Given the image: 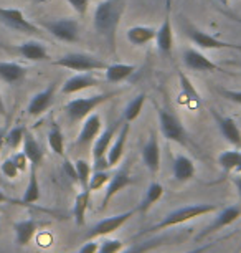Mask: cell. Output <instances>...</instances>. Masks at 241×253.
<instances>
[{"instance_id": "obj_13", "label": "cell", "mask_w": 241, "mask_h": 253, "mask_svg": "<svg viewBox=\"0 0 241 253\" xmlns=\"http://www.w3.org/2000/svg\"><path fill=\"white\" fill-rule=\"evenodd\" d=\"M211 114H213V119L216 121V126H218L223 139L235 149H241V129L235 119L230 116H221L215 109H211Z\"/></svg>"}, {"instance_id": "obj_32", "label": "cell", "mask_w": 241, "mask_h": 253, "mask_svg": "<svg viewBox=\"0 0 241 253\" xmlns=\"http://www.w3.org/2000/svg\"><path fill=\"white\" fill-rule=\"evenodd\" d=\"M48 146L56 156L65 157V137L63 132H61V127L56 123L51 124L48 131Z\"/></svg>"}, {"instance_id": "obj_14", "label": "cell", "mask_w": 241, "mask_h": 253, "mask_svg": "<svg viewBox=\"0 0 241 253\" xmlns=\"http://www.w3.org/2000/svg\"><path fill=\"white\" fill-rule=\"evenodd\" d=\"M183 65L188 70L193 71H205V73H213V71H223L218 65L213 63L208 56H205L200 50L195 48H185L182 53Z\"/></svg>"}, {"instance_id": "obj_46", "label": "cell", "mask_w": 241, "mask_h": 253, "mask_svg": "<svg viewBox=\"0 0 241 253\" xmlns=\"http://www.w3.org/2000/svg\"><path fill=\"white\" fill-rule=\"evenodd\" d=\"M98 245H99L98 242L89 240V242L84 243V245H83L81 248H79V250H78L76 253H96V250H98Z\"/></svg>"}, {"instance_id": "obj_54", "label": "cell", "mask_w": 241, "mask_h": 253, "mask_svg": "<svg viewBox=\"0 0 241 253\" xmlns=\"http://www.w3.org/2000/svg\"><path fill=\"white\" fill-rule=\"evenodd\" d=\"M3 185V177H2V172H0V187Z\"/></svg>"}, {"instance_id": "obj_43", "label": "cell", "mask_w": 241, "mask_h": 253, "mask_svg": "<svg viewBox=\"0 0 241 253\" xmlns=\"http://www.w3.org/2000/svg\"><path fill=\"white\" fill-rule=\"evenodd\" d=\"M63 170H65V174L68 175L69 180H71L73 184H78V174H76V167H74V162H69L68 159H65Z\"/></svg>"}, {"instance_id": "obj_18", "label": "cell", "mask_w": 241, "mask_h": 253, "mask_svg": "<svg viewBox=\"0 0 241 253\" xmlns=\"http://www.w3.org/2000/svg\"><path fill=\"white\" fill-rule=\"evenodd\" d=\"M142 162L150 174H157L160 169V146L157 134L152 131L142 147Z\"/></svg>"}, {"instance_id": "obj_49", "label": "cell", "mask_w": 241, "mask_h": 253, "mask_svg": "<svg viewBox=\"0 0 241 253\" xmlns=\"http://www.w3.org/2000/svg\"><path fill=\"white\" fill-rule=\"evenodd\" d=\"M231 180H233V184H235V187H236V192H238V197L241 200V174L240 175H233Z\"/></svg>"}, {"instance_id": "obj_17", "label": "cell", "mask_w": 241, "mask_h": 253, "mask_svg": "<svg viewBox=\"0 0 241 253\" xmlns=\"http://www.w3.org/2000/svg\"><path fill=\"white\" fill-rule=\"evenodd\" d=\"M122 123H124V124H121L119 132L116 134L114 141L111 142L109 149H107V152H106L107 162H109V166H111V167H116V166L121 162L122 156H124V149H126L127 137H129L131 123H126V121H122Z\"/></svg>"}, {"instance_id": "obj_39", "label": "cell", "mask_w": 241, "mask_h": 253, "mask_svg": "<svg viewBox=\"0 0 241 253\" xmlns=\"http://www.w3.org/2000/svg\"><path fill=\"white\" fill-rule=\"evenodd\" d=\"M124 248V243L117 238H104L103 242H99L96 253H119Z\"/></svg>"}, {"instance_id": "obj_47", "label": "cell", "mask_w": 241, "mask_h": 253, "mask_svg": "<svg viewBox=\"0 0 241 253\" xmlns=\"http://www.w3.org/2000/svg\"><path fill=\"white\" fill-rule=\"evenodd\" d=\"M0 204H17V205H25L22 202V200H17V199H12L8 197V195L3 192V190H0Z\"/></svg>"}, {"instance_id": "obj_1", "label": "cell", "mask_w": 241, "mask_h": 253, "mask_svg": "<svg viewBox=\"0 0 241 253\" xmlns=\"http://www.w3.org/2000/svg\"><path fill=\"white\" fill-rule=\"evenodd\" d=\"M127 0H103L96 5L93 15L94 30L106 40L112 53H116V33L122 13L126 12Z\"/></svg>"}, {"instance_id": "obj_52", "label": "cell", "mask_w": 241, "mask_h": 253, "mask_svg": "<svg viewBox=\"0 0 241 253\" xmlns=\"http://www.w3.org/2000/svg\"><path fill=\"white\" fill-rule=\"evenodd\" d=\"M218 2H220L223 7H228V5H230V0H218Z\"/></svg>"}, {"instance_id": "obj_34", "label": "cell", "mask_w": 241, "mask_h": 253, "mask_svg": "<svg viewBox=\"0 0 241 253\" xmlns=\"http://www.w3.org/2000/svg\"><path fill=\"white\" fill-rule=\"evenodd\" d=\"M178 80H180V86H182L180 98H185L187 104H192V103L198 104L200 103V94H198V91L195 89V86H193L190 78H188L183 71H178Z\"/></svg>"}, {"instance_id": "obj_23", "label": "cell", "mask_w": 241, "mask_h": 253, "mask_svg": "<svg viewBox=\"0 0 241 253\" xmlns=\"http://www.w3.org/2000/svg\"><path fill=\"white\" fill-rule=\"evenodd\" d=\"M155 32L157 28L145 27V25H134L126 32V38L131 45L134 46H144L155 40Z\"/></svg>"}, {"instance_id": "obj_35", "label": "cell", "mask_w": 241, "mask_h": 253, "mask_svg": "<svg viewBox=\"0 0 241 253\" xmlns=\"http://www.w3.org/2000/svg\"><path fill=\"white\" fill-rule=\"evenodd\" d=\"M165 242H167V238H162V237L150 238V240L142 242V243H132L131 247L122 248L119 253H145V252L154 250V248H157L160 245H165Z\"/></svg>"}, {"instance_id": "obj_41", "label": "cell", "mask_w": 241, "mask_h": 253, "mask_svg": "<svg viewBox=\"0 0 241 253\" xmlns=\"http://www.w3.org/2000/svg\"><path fill=\"white\" fill-rule=\"evenodd\" d=\"M218 93L225 99H228L231 103L241 104V89H226V88H218Z\"/></svg>"}, {"instance_id": "obj_7", "label": "cell", "mask_w": 241, "mask_h": 253, "mask_svg": "<svg viewBox=\"0 0 241 253\" xmlns=\"http://www.w3.org/2000/svg\"><path fill=\"white\" fill-rule=\"evenodd\" d=\"M43 27L55 38H58L66 43H74L79 40V23L74 18H61V20L45 22Z\"/></svg>"}, {"instance_id": "obj_45", "label": "cell", "mask_w": 241, "mask_h": 253, "mask_svg": "<svg viewBox=\"0 0 241 253\" xmlns=\"http://www.w3.org/2000/svg\"><path fill=\"white\" fill-rule=\"evenodd\" d=\"M93 170H109L111 169V166H109V162H107V157H99V159H94L93 161Z\"/></svg>"}, {"instance_id": "obj_10", "label": "cell", "mask_w": 241, "mask_h": 253, "mask_svg": "<svg viewBox=\"0 0 241 253\" xmlns=\"http://www.w3.org/2000/svg\"><path fill=\"white\" fill-rule=\"evenodd\" d=\"M241 217V205H230V207H221L218 212H216V217L213 218V222L210 223L208 227L205 228L202 233H198L197 240H203L211 233L221 230V228L231 225L233 222H236Z\"/></svg>"}, {"instance_id": "obj_51", "label": "cell", "mask_w": 241, "mask_h": 253, "mask_svg": "<svg viewBox=\"0 0 241 253\" xmlns=\"http://www.w3.org/2000/svg\"><path fill=\"white\" fill-rule=\"evenodd\" d=\"M0 116H5V103H3L2 94H0Z\"/></svg>"}, {"instance_id": "obj_6", "label": "cell", "mask_w": 241, "mask_h": 253, "mask_svg": "<svg viewBox=\"0 0 241 253\" xmlns=\"http://www.w3.org/2000/svg\"><path fill=\"white\" fill-rule=\"evenodd\" d=\"M155 45L160 55L170 56L173 48V28H172V0L165 2V15L162 25L155 32Z\"/></svg>"}, {"instance_id": "obj_33", "label": "cell", "mask_w": 241, "mask_h": 253, "mask_svg": "<svg viewBox=\"0 0 241 253\" xmlns=\"http://www.w3.org/2000/svg\"><path fill=\"white\" fill-rule=\"evenodd\" d=\"M240 161H241V149H235V147L230 151H223L218 156V164L225 172H235Z\"/></svg>"}, {"instance_id": "obj_8", "label": "cell", "mask_w": 241, "mask_h": 253, "mask_svg": "<svg viewBox=\"0 0 241 253\" xmlns=\"http://www.w3.org/2000/svg\"><path fill=\"white\" fill-rule=\"evenodd\" d=\"M136 212H137V209L127 210V212L119 213V215L103 218V220H99L96 225H93V228L88 233V238L94 240V238H98V237H106V235H111V233L117 232L122 225H124V223H127L132 217L136 215Z\"/></svg>"}, {"instance_id": "obj_36", "label": "cell", "mask_w": 241, "mask_h": 253, "mask_svg": "<svg viewBox=\"0 0 241 253\" xmlns=\"http://www.w3.org/2000/svg\"><path fill=\"white\" fill-rule=\"evenodd\" d=\"M74 167H76V174H78V184L81 185V190H89V179L93 174V167L86 159H78L74 161ZM91 192V190H89Z\"/></svg>"}, {"instance_id": "obj_26", "label": "cell", "mask_w": 241, "mask_h": 253, "mask_svg": "<svg viewBox=\"0 0 241 253\" xmlns=\"http://www.w3.org/2000/svg\"><path fill=\"white\" fill-rule=\"evenodd\" d=\"M27 76V68L13 61H0V80L8 84H15Z\"/></svg>"}, {"instance_id": "obj_12", "label": "cell", "mask_w": 241, "mask_h": 253, "mask_svg": "<svg viewBox=\"0 0 241 253\" xmlns=\"http://www.w3.org/2000/svg\"><path fill=\"white\" fill-rule=\"evenodd\" d=\"M0 23H3L5 27L12 28L15 32L22 33H40V28L33 25L32 22H28L22 10L18 8H3L0 7Z\"/></svg>"}, {"instance_id": "obj_30", "label": "cell", "mask_w": 241, "mask_h": 253, "mask_svg": "<svg viewBox=\"0 0 241 253\" xmlns=\"http://www.w3.org/2000/svg\"><path fill=\"white\" fill-rule=\"evenodd\" d=\"M145 98H147L145 93H139L136 98H132L131 101L126 104L124 111H122V121H126V123L136 121V119L140 116V113H142Z\"/></svg>"}, {"instance_id": "obj_20", "label": "cell", "mask_w": 241, "mask_h": 253, "mask_svg": "<svg viewBox=\"0 0 241 253\" xmlns=\"http://www.w3.org/2000/svg\"><path fill=\"white\" fill-rule=\"evenodd\" d=\"M121 124H122V119H121V121L112 123L111 126H107L104 131L99 132V136L93 141V161L106 156V152H107V149H109L111 142L114 141L117 131H119Z\"/></svg>"}, {"instance_id": "obj_25", "label": "cell", "mask_w": 241, "mask_h": 253, "mask_svg": "<svg viewBox=\"0 0 241 253\" xmlns=\"http://www.w3.org/2000/svg\"><path fill=\"white\" fill-rule=\"evenodd\" d=\"M172 172L177 182H187V180H190L193 175H195V164H193V161L190 157L178 154L175 159H173Z\"/></svg>"}, {"instance_id": "obj_16", "label": "cell", "mask_w": 241, "mask_h": 253, "mask_svg": "<svg viewBox=\"0 0 241 253\" xmlns=\"http://www.w3.org/2000/svg\"><path fill=\"white\" fill-rule=\"evenodd\" d=\"M55 94H56V83H50L43 91L36 93L35 96L30 99L28 103L27 111L30 116H41L45 111H48V108L55 101Z\"/></svg>"}, {"instance_id": "obj_37", "label": "cell", "mask_w": 241, "mask_h": 253, "mask_svg": "<svg viewBox=\"0 0 241 253\" xmlns=\"http://www.w3.org/2000/svg\"><path fill=\"white\" fill-rule=\"evenodd\" d=\"M23 136H25V127H12L10 131L5 132V146L10 147V149H17L23 142Z\"/></svg>"}, {"instance_id": "obj_3", "label": "cell", "mask_w": 241, "mask_h": 253, "mask_svg": "<svg viewBox=\"0 0 241 253\" xmlns=\"http://www.w3.org/2000/svg\"><path fill=\"white\" fill-rule=\"evenodd\" d=\"M155 109H157L160 132H162V136L165 139L177 142V144H180V146H187L188 144V132L185 129V126L182 124L180 118L165 108L155 106Z\"/></svg>"}, {"instance_id": "obj_24", "label": "cell", "mask_w": 241, "mask_h": 253, "mask_svg": "<svg viewBox=\"0 0 241 253\" xmlns=\"http://www.w3.org/2000/svg\"><path fill=\"white\" fill-rule=\"evenodd\" d=\"M13 230H15V242L20 247H27L38 230V222L33 218H25L13 223Z\"/></svg>"}, {"instance_id": "obj_48", "label": "cell", "mask_w": 241, "mask_h": 253, "mask_svg": "<svg viewBox=\"0 0 241 253\" xmlns=\"http://www.w3.org/2000/svg\"><path fill=\"white\" fill-rule=\"evenodd\" d=\"M211 247H213V243H205V245H202V247H197V248H193V250L187 252V253H205L207 250H210Z\"/></svg>"}, {"instance_id": "obj_11", "label": "cell", "mask_w": 241, "mask_h": 253, "mask_svg": "<svg viewBox=\"0 0 241 253\" xmlns=\"http://www.w3.org/2000/svg\"><path fill=\"white\" fill-rule=\"evenodd\" d=\"M187 35L193 43L198 46V48H203V50H238V51H241V45L221 42L216 37L210 35V33L203 32V30H198V28L190 27L187 32Z\"/></svg>"}, {"instance_id": "obj_5", "label": "cell", "mask_w": 241, "mask_h": 253, "mask_svg": "<svg viewBox=\"0 0 241 253\" xmlns=\"http://www.w3.org/2000/svg\"><path fill=\"white\" fill-rule=\"evenodd\" d=\"M53 65L61 66V68H66V70H71V71H81V73L104 70L107 66L106 61L99 60L96 56L88 55V53H66L61 56V58L55 60Z\"/></svg>"}, {"instance_id": "obj_42", "label": "cell", "mask_w": 241, "mask_h": 253, "mask_svg": "<svg viewBox=\"0 0 241 253\" xmlns=\"http://www.w3.org/2000/svg\"><path fill=\"white\" fill-rule=\"evenodd\" d=\"M66 2L78 15H84L89 8V0H66Z\"/></svg>"}, {"instance_id": "obj_21", "label": "cell", "mask_w": 241, "mask_h": 253, "mask_svg": "<svg viewBox=\"0 0 241 253\" xmlns=\"http://www.w3.org/2000/svg\"><path fill=\"white\" fill-rule=\"evenodd\" d=\"M17 51L28 61H46V60H50V55H48L46 46L43 43H40V42H36V40L23 42V43H20L17 46Z\"/></svg>"}, {"instance_id": "obj_50", "label": "cell", "mask_w": 241, "mask_h": 253, "mask_svg": "<svg viewBox=\"0 0 241 253\" xmlns=\"http://www.w3.org/2000/svg\"><path fill=\"white\" fill-rule=\"evenodd\" d=\"M5 146V129H0V151Z\"/></svg>"}, {"instance_id": "obj_31", "label": "cell", "mask_w": 241, "mask_h": 253, "mask_svg": "<svg viewBox=\"0 0 241 253\" xmlns=\"http://www.w3.org/2000/svg\"><path fill=\"white\" fill-rule=\"evenodd\" d=\"M89 199H91V192L89 190H81L76 199H74V205H73V217L76 225H83L84 223V217H86L88 207H89Z\"/></svg>"}, {"instance_id": "obj_44", "label": "cell", "mask_w": 241, "mask_h": 253, "mask_svg": "<svg viewBox=\"0 0 241 253\" xmlns=\"http://www.w3.org/2000/svg\"><path fill=\"white\" fill-rule=\"evenodd\" d=\"M12 161L15 162V166H17V169L20 170V172H25V170L28 169V159H27V156L23 154V152H17V154H13L12 156Z\"/></svg>"}, {"instance_id": "obj_27", "label": "cell", "mask_w": 241, "mask_h": 253, "mask_svg": "<svg viewBox=\"0 0 241 253\" xmlns=\"http://www.w3.org/2000/svg\"><path fill=\"white\" fill-rule=\"evenodd\" d=\"M136 66L126 65V63H111L104 68L106 81L107 83H121V81L127 80L129 76L134 75Z\"/></svg>"}, {"instance_id": "obj_29", "label": "cell", "mask_w": 241, "mask_h": 253, "mask_svg": "<svg viewBox=\"0 0 241 253\" xmlns=\"http://www.w3.org/2000/svg\"><path fill=\"white\" fill-rule=\"evenodd\" d=\"M40 184H38V175H36V167L32 166L30 170V177H28V184L25 187V192H23L22 202L25 205H33L35 202L40 200Z\"/></svg>"}, {"instance_id": "obj_9", "label": "cell", "mask_w": 241, "mask_h": 253, "mask_svg": "<svg viewBox=\"0 0 241 253\" xmlns=\"http://www.w3.org/2000/svg\"><path fill=\"white\" fill-rule=\"evenodd\" d=\"M132 182L131 179V166L129 161H126L119 169L116 170L114 174L111 175L109 182H107V187L104 190V197H103V204H101V210H104L109 204V200L114 197L116 194H119L121 190H124L127 185Z\"/></svg>"}, {"instance_id": "obj_19", "label": "cell", "mask_w": 241, "mask_h": 253, "mask_svg": "<svg viewBox=\"0 0 241 253\" xmlns=\"http://www.w3.org/2000/svg\"><path fill=\"white\" fill-rule=\"evenodd\" d=\"M99 84V80L96 76L91 75V71H86V73H79L74 75L71 78H68L61 86V93L63 94H74L79 91H84V89L94 88Z\"/></svg>"}, {"instance_id": "obj_4", "label": "cell", "mask_w": 241, "mask_h": 253, "mask_svg": "<svg viewBox=\"0 0 241 253\" xmlns=\"http://www.w3.org/2000/svg\"><path fill=\"white\" fill-rule=\"evenodd\" d=\"M114 94L117 93H99V94H94V96L71 99V101H68L65 104V113L71 121H83V119H86L98 106L106 103L107 99L112 98Z\"/></svg>"}, {"instance_id": "obj_15", "label": "cell", "mask_w": 241, "mask_h": 253, "mask_svg": "<svg viewBox=\"0 0 241 253\" xmlns=\"http://www.w3.org/2000/svg\"><path fill=\"white\" fill-rule=\"evenodd\" d=\"M103 131V118L99 113H91L86 119H83L81 131L78 134L76 144L79 147L89 146L91 142L99 136V132Z\"/></svg>"}, {"instance_id": "obj_38", "label": "cell", "mask_w": 241, "mask_h": 253, "mask_svg": "<svg viewBox=\"0 0 241 253\" xmlns=\"http://www.w3.org/2000/svg\"><path fill=\"white\" fill-rule=\"evenodd\" d=\"M111 179V174L109 170H93L91 174V179H89V190H99L101 187H104V185L109 182Z\"/></svg>"}, {"instance_id": "obj_53", "label": "cell", "mask_w": 241, "mask_h": 253, "mask_svg": "<svg viewBox=\"0 0 241 253\" xmlns=\"http://www.w3.org/2000/svg\"><path fill=\"white\" fill-rule=\"evenodd\" d=\"M235 172H236V174H241V161H240L238 167H236V169H235Z\"/></svg>"}, {"instance_id": "obj_28", "label": "cell", "mask_w": 241, "mask_h": 253, "mask_svg": "<svg viewBox=\"0 0 241 253\" xmlns=\"http://www.w3.org/2000/svg\"><path fill=\"white\" fill-rule=\"evenodd\" d=\"M164 185L162 184H159V182H150L149 184V187L145 189V194H144V197L142 200H140V204H139V209H137V212H140V213H147L150 207L157 202V200H160V197L164 195Z\"/></svg>"}, {"instance_id": "obj_2", "label": "cell", "mask_w": 241, "mask_h": 253, "mask_svg": "<svg viewBox=\"0 0 241 253\" xmlns=\"http://www.w3.org/2000/svg\"><path fill=\"white\" fill-rule=\"evenodd\" d=\"M220 209H221L220 204H195V205H185V207H180V209L173 210V212L167 213V215H165L159 223H155L152 228L145 230L144 233L160 232V230H165V228H170V227L182 225V223L190 222V220H193V218L208 215V213H216Z\"/></svg>"}, {"instance_id": "obj_22", "label": "cell", "mask_w": 241, "mask_h": 253, "mask_svg": "<svg viewBox=\"0 0 241 253\" xmlns=\"http://www.w3.org/2000/svg\"><path fill=\"white\" fill-rule=\"evenodd\" d=\"M22 146H23L22 152L27 156V159H28V162H30V166L38 167L41 164V161H43V157H45V151H43V147L40 146V142L35 139V136L25 131V136H23Z\"/></svg>"}, {"instance_id": "obj_40", "label": "cell", "mask_w": 241, "mask_h": 253, "mask_svg": "<svg viewBox=\"0 0 241 253\" xmlns=\"http://www.w3.org/2000/svg\"><path fill=\"white\" fill-rule=\"evenodd\" d=\"M0 172L8 179H15L17 175L20 174V170L17 169V166H15V162L12 161V157H8V159H5L2 164H0Z\"/></svg>"}]
</instances>
